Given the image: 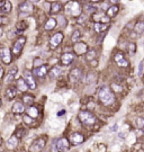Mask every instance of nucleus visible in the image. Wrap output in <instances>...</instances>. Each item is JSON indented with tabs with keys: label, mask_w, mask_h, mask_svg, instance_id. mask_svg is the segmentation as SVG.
<instances>
[{
	"label": "nucleus",
	"mask_w": 144,
	"mask_h": 152,
	"mask_svg": "<svg viewBox=\"0 0 144 152\" xmlns=\"http://www.w3.org/2000/svg\"><path fill=\"white\" fill-rule=\"evenodd\" d=\"M99 99L104 105H110L114 101V95L109 88L104 87L99 91Z\"/></svg>",
	"instance_id": "1"
},
{
	"label": "nucleus",
	"mask_w": 144,
	"mask_h": 152,
	"mask_svg": "<svg viewBox=\"0 0 144 152\" xmlns=\"http://www.w3.org/2000/svg\"><path fill=\"white\" fill-rule=\"evenodd\" d=\"M79 118H80V121H81L85 125H87V126L93 125V124H95V122H96V117L93 116L90 112H87V110L80 112V113H79Z\"/></svg>",
	"instance_id": "2"
},
{
	"label": "nucleus",
	"mask_w": 144,
	"mask_h": 152,
	"mask_svg": "<svg viewBox=\"0 0 144 152\" xmlns=\"http://www.w3.org/2000/svg\"><path fill=\"white\" fill-rule=\"evenodd\" d=\"M65 10H67L68 14L72 15V16H79L80 13H81V7L77 1H71L67 5Z\"/></svg>",
	"instance_id": "3"
},
{
	"label": "nucleus",
	"mask_w": 144,
	"mask_h": 152,
	"mask_svg": "<svg viewBox=\"0 0 144 152\" xmlns=\"http://www.w3.org/2000/svg\"><path fill=\"white\" fill-rule=\"evenodd\" d=\"M45 146V139L44 137H40L37 140H35L34 142L32 143L29 151L31 152H41Z\"/></svg>",
	"instance_id": "4"
},
{
	"label": "nucleus",
	"mask_w": 144,
	"mask_h": 152,
	"mask_svg": "<svg viewBox=\"0 0 144 152\" xmlns=\"http://www.w3.org/2000/svg\"><path fill=\"white\" fill-rule=\"evenodd\" d=\"M55 148H56V151L58 152H65L67 150H69V142L65 137H62L59 139L55 143Z\"/></svg>",
	"instance_id": "5"
},
{
	"label": "nucleus",
	"mask_w": 144,
	"mask_h": 152,
	"mask_svg": "<svg viewBox=\"0 0 144 152\" xmlns=\"http://www.w3.org/2000/svg\"><path fill=\"white\" fill-rule=\"evenodd\" d=\"M0 58L3 61L5 64H9L11 62V54L8 47H1L0 49Z\"/></svg>",
	"instance_id": "6"
},
{
	"label": "nucleus",
	"mask_w": 144,
	"mask_h": 152,
	"mask_svg": "<svg viewBox=\"0 0 144 152\" xmlns=\"http://www.w3.org/2000/svg\"><path fill=\"white\" fill-rule=\"evenodd\" d=\"M25 42H26L25 37H19L17 41H16V43L14 44V47H13V52H14L15 55H19L20 51L23 50V47H24Z\"/></svg>",
	"instance_id": "7"
},
{
	"label": "nucleus",
	"mask_w": 144,
	"mask_h": 152,
	"mask_svg": "<svg viewBox=\"0 0 144 152\" xmlns=\"http://www.w3.org/2000/svg\"><path fill=\"white\" fill-rule=\"evenodd\" d=\"M24 80H25L26 84L28 86V88H31V89H35L36 88V82H35L34 78H33L32 73L29 71H25V73H24Z\"/></svg>",
	"instance_id": "8"
},
{
	"label": "nucleus",
	"mask_w": 144,
	"mask_h": 152,
	"mask_svg": "<svg viewBox=\"0 0 144 152\" xmlns=\"http://www.w3.org/2000/svg\"><path fill=\"white\" fill-rule=\"evenodd\" d=\"M71 143L74 144V145H78V144H81L83 141H85V136L80 133H71L70 136H69Z\"/></svg>",
	"instance_id": "9"
},
{
	"label": "nucleus",
	"mask_w": 144,
	"mask_h": 152,
	"mask_svg": "<svg viewBox=\"0 0 144 152\" xmlns=\"http://www.w3.org/2000/svg\"><path fill=\"white\" fill-rule=\"evenodd\" d=\"M81 76H82V72L80 69H73L71 70L70 75H69V78H70V81L71 82H78L80 79H81Z\"/></svg>",
	"instance_id": "10"
},
{
	"label": "nucleus",
	"mask_w": 144,
	"mask_h": 152,
	"mask_svg": "<svg viewBox=\"0 0 144 152\" xmlns=\"http://www.w3.org/2000/svg\"><path fill=\"white\" fill-rule=\"evenodd\" d=\"M115 61H116V64L120 68H125L128 66V62H127V60L124 58V55H123V53H116V55H115Z\"/></svg>",
	"instance_id": "11"
},
{
	"label": "nucleus",
	"mask_w": 144,
	"mask_h": 152,
	"mask_svg": "<svg viewBox=\"0 0 144 152\" xmlns=\"http://www.w3.org/2000/svg\"><path fill=\"white\" fill-rule=\"evenodd\" d=\"M62 40H63V34L56 33L52 36L51 41H50V44H51V46L53 49H55L56 46H59V44L62 42Z\"/></svg>",
	"instance_id": "12"
},
{
	"label": "nucleus",
	"mask_w": 144,
	"mask_h": 152,
	"mask_svg": "<svg viewBox=\"0 0 144 152\" xmlns=\"http://www.w3.org/2000/svg\"><path fill=\"white\" fill-rule=\"evenodd\" d=\"M18 145V139L17 136H15V135H13V136H10L8 140H7V142H6V146L10 149V150H14V149H16Z\"/></svg>",
	"instance_id": "13"
},
{
	"label": "nucleus",
	"mask_w": 144,
	"mask_h": 152,
	"mask_svg": "<svg viewBox=\"0 0 144 152\" xmlns=\"http://www.w3.org/2000/svg\"><path fill=\"white\" fill-rule=\"evenodd\" d=\"M74 60V54L73 53H64L61 58V61L64 66H69L70 63H72V61Z\"/></svg>",
	"instance_id": "14"
},
{
	"label": "nucleus",
	"mask_w": 144,
	"mask_h": 152,
	"mask_svg": "<svg viewBox=\"0 0 144 152\" xmlns=\"http://www.w3.org/2000/svg\"><path fill=\"white\" fill-rule=\"evenodd\" d=\"M11 10V3L8 0H0V11L1 13H9Z\"/></svg>",
	"instance_id": "15"
},
{
	"label": "nucleus",
	"mask_w": 144,
	"mask_h": 152,
	"mask_svg": "<svg viewBox=\"0 0 144 152\" xmlns=\"http://www.w3.org/2000/svg\"><path fill=\"white\" fill-rule=\"evenodd\" d=\"M24 110H25V107H24L23 102H20V101H16L13 105V113H15V114H22V113H24Z\"/></svg>",
	"instance_id": "16"
},
{
	"label": "nucleus",
	"mask_w": 144,
	"mask_h": 152,
	"mask_svg": "<svg viewBox=\"0 0 144 152\" xmlns=\"http://www.w3.org/2000/svg\"><path fill=\"white\" fill-rule=\"evenodd\" d=\"M34 73H35V76H36V77H38V78H43V77L47 73V69H46V67H45V66L37 67L36 69H35Z\"/></svg>",
	"instance_id": "17"
},
{
	"label": "nucleus",
	"mask_w": 144,
	"mask_h": 152,
	"mask_svg": "<svg viewBox=\"0 0 144 152\" xmlns=\"http://www.w3.org/2000/svg\"><path fill=\"white\" fill-rule=\"evenodd\" d=\"M87 51V45L85 43H77L76 46H74V52L77 54H82V53H86Z\"/></svg>",
	"instance_id": "18"
},
{
	"label": "nucleus",
	"mask_w": 144,
	"mask_h": 152,
	"mask_svg": "<svg viewBox=\"0 0 144 152\" xmlns=\"http://www.w3.org/2000/svg\"><path fill=\"white\" fill-rule=\"evenodd\" d=\"M17 88L20 91H26V90L28 89V86L26 84L25 80H24L23 78H20V79L17 80Z\"/></svg>",
	"instance_id": "19"
},
{
	"label": "nucleus",
	"mask_w": 144,
	"mask_h": 152,
	"mask_svg": "<svg viewBox=\"0 0 144 152\" xmlns=\"http://www.w3.org/2000/svg\"><path fill=\"white\" fill-rule=\"evenodd\" d=\"M61 75V68L59 67H54L52 68V70L50 71V78L51 79H55Z\"/></svg>",
	"instance_id": "20"
},
{
	"label": "nucleus",
	"mask_w": 144,
	"mask_h": 152,
	"mask_svg": "<svg viewBox=\"0 0 144 152\" xmlns=\"http://www.w3.org/2000/svg\"><path fill=\"white\" fill-rule=\"evenodd\" d=\"M54 27H56V20H55L54 18H50V19L46 22V24H45V29H46V31H51Z\"/></svg>",
	"instance_id": "21"
},
{
	"label": "nucleus",
	"mask_w": 144,
	"mask_h": 152,
	"mask_svg": "<svg viewBox=\"0 0 144 152\" xmlns=\"http://www.w3.org/2000/svg\"><path fill=\"white\" fill-rule=\"evenodd\" d=\"M27 114H28L29 117L36 118L38 116V109H37L35 106H32V107H29V108L27 109Z\"/></svg>",
	"instance_id": "22"
},
{
	"label": "nucleus",
	"mask_w": 144,
	"mask_h": 152,
	"mask_svg": "<svg viewBox=\"0 0 144 152\" xmlns=\"http://www.w3.org/2000/svg\"><path fill=\"white\" fill-rule=\"evenodd\" d=\"M5 96H6V98L7 99H13L15 96H16V89L15 88H8L7 90H6V93H5Z\"/></svg>",
	"instance_id": "23"
},
{
	"label": "nucleus",
	"mask_w": 144,
	"mask_h": 152,
	"mask_svg": "<svg viewBox=\"0 0 144 152\" xmlns=\"http://www.w3.org/2000/svg\"><path fill=\"white\" fill-rule=\"evenodd\" d=\"M19 8H20L22 11H25V13H31V11H32V9H33V7H32V5H31L29 2H23V3L19 6Z\"/></svg>",
	"instance_id": "24"
},
{
	"label": "nucleus",
	"mask_w": 144,
	"mask_h": 152,
	"mask_svg": "<svg viewBox=\"0 0 144 152\" xmlns=\"http://www.w3.org/2000/svg\"><path fill=\"white\" fill-rule=\"evenodd\" d=\"M107 27H108L107 24H102V23H96V24H95V29H96V32H98V33L106 31Z\"/></svg>",
	"instance_id": "25"
},
{
	"label": "nucleus",
	"mask_w": 144,
	"mask_h": 152,
	"mask_svg": "<svg viewBox=\"0 0 144 152\" xmlns=\"http://www.w3.org/2000/svg\"><path fill=\"white\" fill-rule=\"evenodd\" d=\"M16 73H17V67H14L13 69H10L8 77L6 78V82H9V81H11V79H13L14 77L16 76Z\"/></svg>",
	"instance_id": "26"
},
{
	"label": "nucleus",
	"mask_w": 144,
	"mask_h": 152,
	"mask_svg": "<svg viewBox=\"0 0 144 152\" xmlns=\"http://www.w3.org/2000/svg\"><path fill=\"white\" fill-rule=\"evenodd\" d=\"M134 29H135L136 33H138V34L143 33L144 32V23L143 22H138V23L135 25V27H134Z\"/></svg>",
	"instance_id": "27"
},
{
	"label": "nucleus",
	"mask_w": 144,
	"mask_h": 152,
	"mask_svg": "<svg viewBox=\"0 0 144 152\" xmlns=\"http://www.w3.org/2000/svg\"><path fill=\"white\" fill-rule=\"evenodd\" d=\"M117 11H118V7H116V6H113V7H110L108 9V11H107V15L108 17H114L116 14H117Z\"/></svg>",
	"instance_id": "28"
},
{
	"label": "nucleus",
	"mask_w": 144,
	"mask_h": 152,
	"mask_svg": "<svg viewBox=\"0 0 144 152\" xmlns=\"http://www.w3.org/2000/svg\"><path fill=\"white\" fill-rule=\"evenodd\" d=\"M135 126L138 128H143L144 127V118L142 117H137L135 119Z\"/></svg>",
	"instance_id": "29"
},
{
	"label": "nucleus",
	"mask_w": 144,
	"mask_h": 152,
	"mask_svg": "<svg viewBox=\"0 0 144 152\" xmlns=\"http://www.w3.org/2000/svg\"><path fill=\"white\" fill-rule=\"evenodd\" d=\"M23 98H24V102L27 104V105H32V102L34 100V97H33V96H29V95H26Z\"/></svg>",
	"instance_id": "30"
},
{
	"label": "nucleus",
	"mask_w": 144,
	"mask_h": 152,
	"mask_svg": "<svg viewBox=\"0 0 144 152\" xmlns=\"http://www.w3.org/2000/svg\"><path fill=\"white\" fill-rule=\"evenodd\" d=\"M135 51H136V45L134 43H129L128 44V52H129V54L133 55L135 53Z\"/></svg>",
	"instance_id": "31"
},
{
	"label": "nucleus",
	"mask_w": 144,
	"mask_h": 152,
	"mask_svg": "<svg viewBox=\"0 0 144 152\" xmlns=\"http://www.w3.org/2000/svg\"><path fill=\"white\" fill-rule=\"evenodd\" d=\"M60 9H61V5H60L59 2H54L53 5H52V13H58L60 11Z\"/></svg>",
	"instance_id": "32"
},
{
	"label": "nucleus",
	"mask_w": 144,
	"mask_h": 152,
	"mask_svg": "<svg viewBox=\"0 0 144 152\" xmlns=\"http://www.w3.org/2000/svg\"><path fill=\"white\" fill-rule=\"evenodd\" d=\"M95 56H96V52H95V50H91V51H89V52L87 53L86 59L88 60V61H90V60H93Z\"/></svg>",
	"instance_id": "33"
},
{
	"label": "nucleus",
	"mask_w": 144,
	"mask_h": 152,
	"mask_svg": "<svg viewBox=\"0 0 144 152\" xmlns=\"http://www.w3.org/2000/svg\"><path fill=\"white\" fill-rule=\"evenodd\" d=\"M79 37H80V32H79V31H74L73 34H72L71 40H72V42H77V41L79 40Z\"/></svg>",
	"instance_id": "34"
},
{
	"label": "nucleus",
	"mask_w": 144,
	"mask_h": 152,
	"mask_svg": "<svg viewBox=\"0 0 144 152\" xmlns=\"http://www.w3.org/2000/svg\"><path fill=\"white\" fill-rule=\"evenodd\" d=\"M24 121H25V123H27V124H32L33 118L29 117V116H25V117H24Z\"/></svg>",
	"instance_id": "35"
},
{
	"label": "nucleus",
	"mask_w": 144,
	"mask_h": 152,
	"mask_svg": "<svg viewBox=\"0 0 144 152\" xmlns=\"http://www.w3.org/2000/svg\"><path fill=\"white\" fill-rule=\"evenodd\" d=\"M142 71H143V62L140 63V68H138V76L142 75Z\"/></svg>",
	"instance_id": "36"
},
{
	"label": "nucleus",
	"mask_w": 144,
	"mask_h": 152,
	"mask_svg": "<svg viewBox=\"0 0 144 152\" xmlns=\"http://www.w3.org/2000/svg\"><path fill=\"white\" fill-rule=\"evenodd\" d=\"M42 66V60H40V59H37V60H35V66Z\"/></svg>",
	"instance_id": "37"
},
{
	"label": "nucleus",
	"mask_w": 144,
	"mask_h": 152,
	"mask_svg": "<svg viewBox=\"0 0 144 152\" xmlns=\"http://www.w3.org/2000/svg\"><path fill=\"white\" fill-rule=\"evenodd\" d=\"M87 10H88V11H93V10H95V7L88 5V6H87Z\"/></svg>",
	"instance_id": "38"
},
{
	"label": "nucleus",
	"mask_w": 144,
	"mask_h": 152,
	"mask_svg": "<svg viewBox=\"0 0 144 152\" xmlns=\"http://www.w3.org/2000/svg\"><path fill=\"white\" fill-rule=\"evenodd\" d=\"M2 76H3V69L0 66V78H2Z\"/></svg>",
	"instance_id": "39"
},
{
	"label": "nucleus",
	"mask_w": 144,
	"mask_h": 152,
	"mask_svg": "<svg viewBox=\"0 0 144 152\" xmlns=\"http://www.w3.org/2000/svg\"><path fill=\"white\" fill-rule=\"evenodd\" d=\"M111 3H116V2H118V0H109Z\"/></svg>",
	"instance_id": "40"
},
{
	"label": "nucleus",
	"mask_w": 144,
	"mask_h": 152,
	"mask_svg": "<svg viewBox=\"0 0 144 152\" xmlns=\"http://www.w3.org/2000/svg\"><path fill=\"white\" fill-rule=\"evenodd\" d=\"M116 128H117V125H115V126H114V127H111V128H110V130H111V131H115V130H116Z\"/></svg>",
	"instance_id": "41"
},
{
	"label": "nucleus",
	"mask_w": 144,
	"mask_h": 152,
	"mask_svg": "<svg viewBox=\"0 0 144 152\" xmlns=\"http://www.w3.org/2000/svg\"><path fill=\"white\" fill-rule=\"evenodd\" d=\"M2 34H3V29H2V28H1V27H0V36H1V35H2Z\"/></svg>",
	"instance_id": "42"
},
{
	"label": "nucleus",
	"mask_w": 144,
	"mask_h": 152,
	"mask_svg": "<svg viewBox=\"0 0 144 152\" xmlns=\"http://www.w3.org/2000/svg\"><path fill=\"white\" fill-rule=\"evenodd\" d=\"M31 1H33V2H37L38 0H31Z\"/></svg>",
	"instance_id": "43"
},
{
	"label": "nucleus",
	"mask_w": 144,
	"mask_h": 152,
	"mask_svg": "<svg viewBox=\"0 0 144 152\" xmlns=\"http://www.w3.org/2000/svg\"><path fill=\"white\" fill-rule=\"evenodd\" d=\"M91 1H98V0H91Z\"/></svg>",
	"instance_id": "44"
},
{
	"label": "nucleus",
	"mask_w": 144,
	"mask_h": 152,
	"mask_svg": "<svg viewBox=\"0 0 144 152\" xmlns=\"http://www.w3.org/2000/svg\"><path fill=\"white\" fill-rule=\"evenodd\" d=\"M143 47H144V41H143Z\"/></svg>",
	"instance_id": "45"
},
{
	"label": "nucleus",
	"mask_w": 144,
	"mask_h": 152,
	"mask_svg": "<svg viewBox=\"0 0 144 152\" xmlns=\"http://www.w3.org/2000/svg\"><path fill=\"white\" fill-rule=\"evenodd\" d=\"M0 105H1V100H0Z\"/></svg>",
	"instance_id": "46"
},
{
	"label": "nucleus",
	"mask_w": 144,
	"mask_h": 152,
	"mask_svg": "<svg viewBox=\"0 0 144 152\" xmlns=\"http://www.w3.org/2000/svg\"><path fill=\"white\" fill-rule=\"evenodd\" d=\"M143 131H144V127H143Z\"/></svg>",
	"instance_id": "47"
},
{
	"label": "nucleus",
	"mask_w": 144,
	"mask_h": 152,
	"mask_svg": "<svg viewBox=\"0 0 144 152\" xmlns=\"http://www.w3.org/2000/svg\"><path fill=\"white\" fill-rule=\"evenodd\" d=\"M0 142H1V140H0Z\"/></svg>",
	"instance_id": "48"
}]
</instances>
